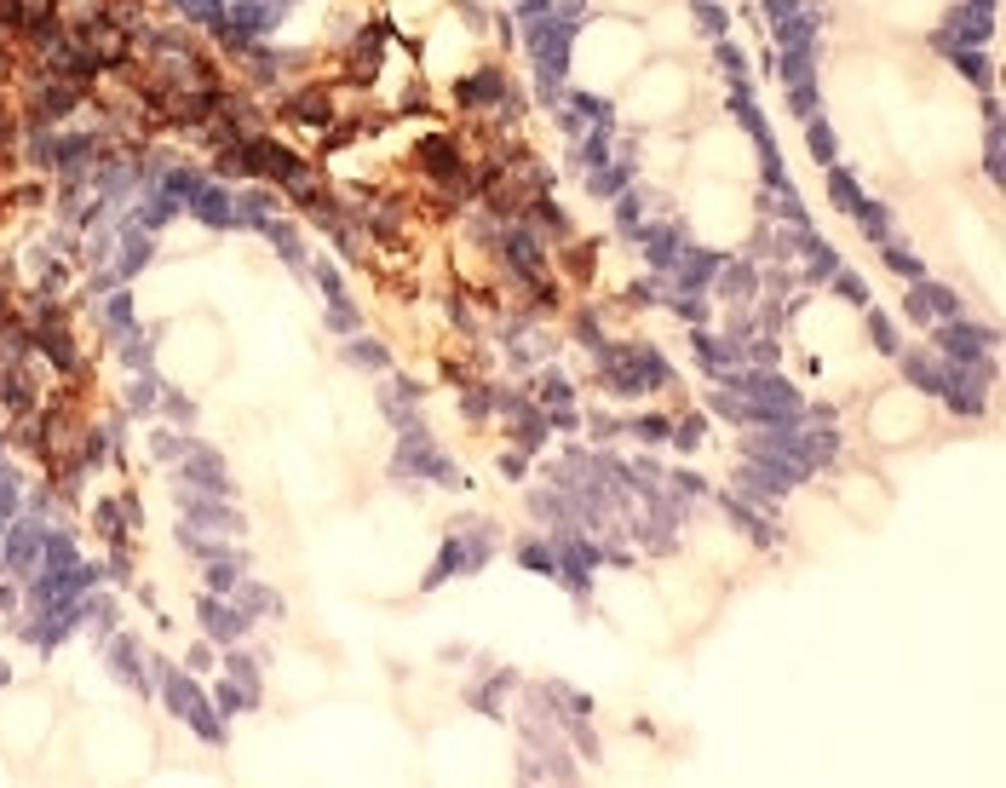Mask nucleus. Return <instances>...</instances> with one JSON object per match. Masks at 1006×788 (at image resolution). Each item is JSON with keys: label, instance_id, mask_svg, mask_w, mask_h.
<instances>
[{"label": "nucleus", "instance_id": "f03ea898", "mask_svg": "<svg viewBox=\"0 0 1006 788\" xmlns=\"http://www.w3.org/2000/svg\"><path fill=\"white\" fill-rule=\"evenodd\" d=\"M52 6H58V0H18V12H23V18H29V24H35V18H46Z\"/></svg>", "mask_w": 1006, "mask_h": 788}, {"label": "nucleus", "instance_id": "f257e3e1", "mask_svg": "<svg viewBox=\"0 0 1006 788\" xmlns=\"http://www.w3.org/2000/svg\"><path fill=\"white\" fill-rule=\"evenodd\" d=\"M144 87H150V98H156L167 116H179V121H196L207 110V98H213V75L190 58L184 47H161V64L150 75H144Z\"/></svg>", "mask_w": 1006, "mask_h": 788}]
</instances>
